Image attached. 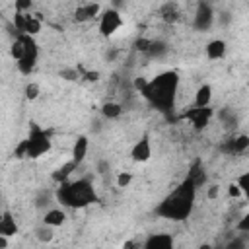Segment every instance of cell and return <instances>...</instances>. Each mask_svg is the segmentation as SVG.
I'll list each match as a JSON object with an SVG mask.
<instances>
[{
  "label": "cell",
  "instance_id": "603a6c76",
  "mask_svg": "<svg viewBox=\"0 0 249 249\" xmlns=\"http://www.w3.org/2000/svg\"><path fill=\"white\" fill-rule=\"evenodd\" d=\"M37 237L41 241H51L53 239V226H47L45 224V228H39L37 230Z\"/></svg>",
  "mask_w": 249,
  "mask_h": 249
},
{
  "label": "cell",
  "instance_id": "7402d4cb",
  "mask_svg": "<svg viewBox=\"0 0 249 249\" xmlns=\"http://www.w3.org/2000/svg\"><path fill=\"white\" fill-rule=\"evenodd\" d=\"M235 183L241 187V193H243V196H247V198H249V171L241 173V175L237 177V181H235Z\"/></svg>",
  "mask_w": 249,
  "mask_h": 249
},
{
  "label": "cell",
  "instance_id": "44dd1931",
  "mask_svg": "<svg viewBox=\"0 0 249 249\" xmlns=\"http://www.w3.org/2000/svg\"><path fill=\"white\" fill-rule=\"evenodd\" d=\"M177 16H179V12H177V8H175L173 4H165V6H163V10H161V18H163L165 21H175Z\"/></svg>",
  "mask_w": 249,
  "mask_h": 249
},
{
  "label": "cell",
  "instance_id": "277c9868",
  "mask_svg": "<svg viewBox=\"0 0 249 249\" xmlns=\"http://www.w3.org/2000/svg\"><path fill=\"white\" fill-rule=\"evenodd\" d=\"M25 148H27V158H31V160L41 158L43 154H47L51 150V138L43 128L33 124L29 130V136L25 138Z\"/></svg>",
  "mask_w": 249,
  "mask_h": 249
},
{
  "label": "cell",
  "instance_id": "5b68a950",
  "mask_svg": "<svg viewBox=\"0 0 249 249\" xmlns=\"http://www.w3.org/2000/svg\"><path fill=\"white\" fill-rule=\"evenodd\" d=\"M19 39L23 43V54L19 60H16V64H18V70L21 74H31V70L35 68V62H37V56H39V47H37L33 35L21 33Z\"/></svg>",
  "mask_w": 249,
  "mask_h": 249
},
{
  "label": "cell",
  "instance_id": "d4e9b609",
  "mask_svg": "<svg viewBox=\"0 0 249 249\" xmlns=\"http://www.w3.org/2000/svg\"><path fill=\"white\" fill-rule=\"evenodd\" d=\"M237 231H245V233H249V210L239 218V222H237Z\"/></svg>",
  "mask_w": 249,
  "mask_h": 249
},
{
  "label": "cell",
  "instance_id": "3957f363",
  "mask_svg": "<svg viewBox=\"0 0 249 249\" xmlns=\"http://www.w3.org/2000/svg\"><path fill=\"white\" fill-rule=\"evenodd\" d=\"M95 191L93 185L88 179H78V181H64L60 183L58 191H56V200L64 206L70 208H84L91 202H95Z\"/></svg>",
  "mask_w": 249,
  "mask_h": 249
},
{
  "label": "cell",
  "instance_id": "9c48e42d",
  "mask_svg": "<svg viewBox=\"0 0 249 249\" xmlns=\"http://www.w3.org/2000/svg\"><path fill=\"white\" fill-rule=\"evenodd\" d=\"M130 158L138 163H144L152 158V144H150V138L148 136H142L130 150Z\"/></svg>",
  "mask_w": 249,
  "mask_h": 249
},
{
  "label": "cell",
  "instance_id": "ba28073f",
  "mask_svg": "<svg viewBox=\"0 0 249 249\" xmlns=\"http://www.w3.org/2000/svg\"><path fill=\"white\" fill-rule=\"evenodd\" d=\"M185 119L191 121V124L195 126V130H202V128H206V124L212 119V109H210V105L208 107H196L195 105V109H191V111L185 113Z\"/></svg>",
  "mask_w": 249,
  "mask_h": 249
},
{
  "label": "cell",
  "instance_id": "30bf717a",
  "mask_svg": "<svg viewBox=\"0 0 249 249\" xmlns=\"http://www.w3.org/2000/svg\"><path fill=\"white\" fill-rule=\"evenodd\" d=\"M171 245H173V237L169 233H152L144 241L146 249H169Z\"/></svg>",
  "mask_w": 249,
  "mask_h": 249
},
{
  "label": "cell",
  "instance_id": "7c38bea8",
  "mask_svg": "<svg viewBox=\"0 0 249 249\" xmlns=\"http://www.w3.org/2000/svg\"><path fill=\"white\" fill-rule=\"evenodd\" d=\"M88 148H89V140H88L86 136H80V138L74 142V146H72V160H74L78 165L86 160V156H88Z\"/></svg>",
  "mask_w": 249,
  "mask_h": 249
},
{
  "label": "cell",
  "instance_id": "f546056e",
  "mask_svg": "<svg viewBox=\"0 0 249 249\" xmlns=\"http://www.w3.org/2000/svg\"><path fill=\"white\" fill-rule=\"evenodd\" d=\"M6 237H8V235H2V233H0V249H6V247H8V239H6Z\"/></svg>",
  "mask_w": 249,
  "mask_h": 249
},
{
  "label": "cell",
  "instance_id": "5bb4252c",
  "mask_svg": "<svg viewBox=\"0 0 249 249\" xmlns=\"http://www.w3.org/2000/svg\"><path fill=\"white\" fill-rule=\"evenodd\" d=\"M247 148H249V136H245V134L228 140V144L224 146V150L230 152V154H241V152H245Z\"/></svg>",
  "mask_w": 249,
  "mask_h": 249
},
{
  "label": "cell",
  "instance_id": "7a4b0ae2",
  "mask_svg": "<svg viewBox=\"0 0 249 249\" xmlns=\"http://www.w3.org/2000/svg\"><path fill=\"white\" fill-rule=\"evenodd\" d=\"M179 89V74L175 70H167L148 80L140 89L142 97L148 99L156 109L169 111L175 105V95Z\"/></svg>",
  "mask_w": 249,
  "mask_h": 249
},
{
  "label": "cell",
  "instance_id": "484cf974",
  "mask_svg": "<svg viewBox=\"0 0 249 249\" xmlns=\"http://www.w3.org/2000/svg\"><path fill=\"white\" fill-rule=\"evenodd\" d=\"M130 181H132V175H130L128 171H123V173H119V177H117V187H128Z\"/></svg>",
  "mask_w": 249,
  "mask_h": 249
},
{
  "label": "cell",
  "instance_id": "6da1fadb",
  "mask_svg": "<svg viewBox=\"0 0 249 249\" xmlns=\"http://www.w3.org/2000/svg\"><path fill=\"white\" fill-rule=\"evenodd\" d=\"M195 196H196V185L191 177H187L179 187H175L156 208V214L173 222L185 220L195 204Z\"/></svg>",
  "mask_w": 249,
  "mask_h": 249
},
{
  "label": "cell",
  "instance_id": "8fae6325",
  "mask_svg": "<svg viewBox=\"0 0 249 249\" xmlns=\"http://www.w3.org/2000/svg\"><path fill=\"white\" fill-rule=\"evenodd\" d=\"M97 14H99V4H95V2H88V4H82V6L76 8L74 18H76V21H82V23H84V21L93 19Z\"/></svg>",
  "mask_w": 249,
  "mask_h": 249
},
{
  "label": "cell",
  "instance_id": "4316f807",
  "mask_svg": "<svg viewBox=\"0 0 249 249\" xmlns=\"http://www.w3.org/2000/svg\"><path fill=\"white\" fill-rule=\"evenodd\" d=\"M33 0H16V12H29Z\"/></svg>",
  "mask_w": 249,
  "mask_h": 249
},
{
  "label": "cell",
  "instance_id": "83f0119b",
  "mask_svg": "<svg viewBox=\"0 0 249 249\" xmlns=\"http://www.w3.org/2000/svg\"><path fill=\"white\" fill-rule=\"evenodd\" d=\"M228 195L233 196V198H237V196H241L243 193H241V187H239L237 183H231V185L228 187Z\"/></svg>",
  "mask_w": 249,
  "mask_h": 249
},
{
  "label": "cell",
  "instance_id": "9a60e30c",
  "mask_svg": "<svg viewBox=\"0 0 249 249\" xmlns=\"http://www.w3.org/2000/svg\"><path fill=\"white\" fill-rule=\"evenodd\" d=\"M0 233L2 235H16L18 233V224H16V220H14V216L6 210L4 214H2V218H0Z\"/></svg>",
  "mask_w": 249,
  "mask_h": 249
},
{
  "label": "cell",
  "instance_id": "d6986e66",
  "mask_svg": "<svg viewBox=\"0 0 249 249\" xmlns=\"http://www.w3.org/2000/svg\"><path fill=\"white\" fill-rule=\"evenodd\" d=\"M41 31V19L31 16V14H25V27H23V33L27 35H37Z\"/></svg>",
  "mask_w": 249,
  "mask_h": 249
},
{
  "label": "cell",
  "instance_id": "f1b7e54d",
  "mask_svg": "<svg viewBox=\"0 0 249 249\" xmlns=\"http://www.w3.org/2000/svg\"><path fill=\"white\" fill-rule=\"evenodd\" d=\"M218 195H220L218 185H210V189H208V198H216Z\"/></svg>",
  "mask_w": 249,
  "mask_h": 249
},
{
  "label": "cell",
  "instance_id": "ac0fdd59",
  "mask_svg": "<svg viewBox=\"0 0 249 249\" xmlns=\"http://www.w3.org/2000/svg\"><path fill=\"white\" fill-rule=\"evenodd\" d=\"M76 167H78V163H76L74 160H70L68 163H64L62 167H58V169L53 173V179H54L56 183H64V181L68 179V175H70V173H72Z\"/></svg>",
  "mask_w": 249,
  "mask_h": 249
},
{
  "label": "cell",
  "instance_id": "8992f818",
  "mask_svg": "<svg viewBox=\"0 0 249 249\" xmlns=\"http://www.w3.org/2000/svg\"><path fill=\"white\" fill-rule=\"evenodd\" d=\"M121 25H123V16L115 8H109L99 16V33L103 37H111L121 29Z\"/></svg>",
  "mask_w": 249,
  "mask_h": 249
},
{
  "label": "cell",
  "instance_id": "2e32d148",
  "mask_svg": "<svg viewBox=\"0 0 249 249\" xmlns=\"http://www.w3.org/2000/svg\"><path fill=\"white\" fill-rule=\"evenodd\" d=\"M212 101V86L202 84L195 93V105L196 107H208Z\"/></svg>",
  "mask_w": 249,
  "mask_h": 249
},
{
  "label": "cell",
  "instance_id": "4fadbf2b",
  "mask_svg": "<svg viewBox=\"0 0 249 249\" xmlns=\"http://www.w3.org/2000/svg\"><path fill=\"white\" fill-rule=\"evenodd\" d=\"M206 56L210 60H220L226 56V41L222 39H214L206 45Z\"/></svg>",
  "mask_w": 249,
  "mask_h": 249
},
{
  "label": "cell",
  "instance_id": "ffe728a7",
  "mask_svg": "<svg viewBox=\"0 0 249 249\" xmlns=\"http://www.w3.org/2000/svg\"><path fill=\"white\" fill-rule=\"evenodd\" d=\"M101 113H103V117H107V119H119L121 113H123V107H121L119 103H115V101H109V103H105V105L101 107Z\"/></svg>",
  "mask_w": 249,
  "mask_h": 249
},
{
  "label": "cell",
  "instance_id": "52a82bcc",
  "mask_svg": "<svg viewBox=\"0 0 249 249\" xmlns=\"http://www.w3.org/2000/svg\"><path fill=\"white\" fill-rule=\"evenodd\" d=\"M212 23H214V10H212V6L206 0H200L198 6H196V12H195L193 25L198 31H208L212 27Z\"/></svg>",
  "mask_w": 249,
  "mask_h": 249
},
{
  "label": "cell",
  "instance_id": "cb8c5ba5",
  "mask_svg": "<svg viewBox=\"0 0 249 249\" xmlns=\"http://www.w3.org/2000/svg\"><path fill=\"white\" fill-rule=\"evenodd\" d=\"M25 97L31 99V101L37 99V97H39V86H37V84H27V86H25Z\"/></svg>",
  "mask_w": 249,
  "mask_h": 249
},
{
  "label": "cell",
  "instance_id": "e0dca14e",
  "mask_svg": "<svg viewBox=\"0 0 249 249\" xmlns=\"http://www.w3.org/2000/svg\"><path fill=\"white\" fill-rule=\"evenodd\" d=\"M64 220H66L64 210H60V208H51V210H47V212H45L43 224L56 228V226H62V224H64Z\"/></svg>",
  "mask_w": 249,
  "mask_h": 249
}]
</instances>
